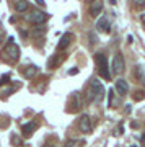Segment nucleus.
<instances>
[{"label": "nucleus", "mask_w": 145, "mask_h": 147, "mask_svg": "<svg viewBox=\"0 0 145 147\" xmlns=\"http://www.w3.org/2000/svg\"><path fill=\"white\" fill-rule=\"evenodd\" d=\"M95 62L98 64V72L104 80H111V70L108 67V57L104 53H96L95 54Z\"/></svg>", "instance_id": "1"}, {"label": "nucleus", "mask_w": 145, "mask_h": 147, "mask_svg": "<svg viewBox=\"0 0 145 147\" xmlns=\"http://www.w3.org/2000/svg\"><path fill=\"white\" fill-rule=\"evenodd\" d=\"M88 93H90V100H95L96 103H99L104 98V93L106 92H104V87L101 85V82L93 79L91 80V90H90Z\"/></svg>", "instance_id": "2"}, {"label": "nucleus", "mask_w": 145, "mask_h": 147, "mask_svg": "<svg viewBox=\"0 0 145 147\" xmlns=\"http://www.w3.org/2000/svg\"><path fill=\"white\" fill-rule=\"evenodd\" d=\"M2 54H3L8 61H18V59H20V47L13 42V38H10V41H8V44L3 47Z\"/></svg>", "instance_id": "3"}, {"label": "nucleus", "mask_w": 145, "mask_h": 147, "mask_svg": "<svg viewBox=\"0 0 145 147\" xmlns=\"http://www.w3.org/2000/svg\"><path fill=\"white\" fill-rule=\"evenodd\" d=\"M47 20H49V15L42 10H33L31 13L28 15V21L33 23V25H42V23H46Z\"/></svg>", "instance_id": "4"}, {"label": "nucleus", "mask_w": 145, "mask_h": 147, "mask_svg": "<svg viewBox=\"0 0 145 147\" xmlns=\"http://www.w3.org/2000/svg\"><path fill=\"white\" fill-rule=\"evenodd\" d=\"M122 70H124V57L121 53H117L113 59V72L111 74H121Z\"/></svg>", "instance_id": "5"}, {"label": "nucleus", "mask_w": 145, "mask_h": 147, "mask_svg": "<svg viewBox=\"0 0 145 147\" xmlns=\"http://www.w3.org/2000/svg\"><path fill=\"white\" fill-rule=\"evenodd\" d=\"M78 127H80V131L85 132V134H90V132H91V119H90L88 115H82V118L78 121Z\"/></svg>", "instance_id": "6"}, {"label": "nucleus", "mask_w": 145, "mask_h": 147, "mask_svg": "<svg viewBox=\"0 0 145 147\" xmlns=\"http://www.w3.org/2000/svg\"><path fill=\"white\" fill-rule=\"evenodd\" d=\"M96 30L101 33H109L111 31V23H109L108 16H101L98 21H96Z\"/></svg>", "instance_id": "7"}, {"label": "nucleus", "mask_w": 145, "mask_h": 147, "mask_svg": "<svg viewBox=\"0 0 145 147\" xmlns=\"http://www.w3.org/2000/svg\"><path fill=\"white\" fill-rule=\"evenodd\" d=\"M116 92L121 95V96H124V95L129 93V84L126 82L124 79H119L116 80Z\"/></svg>", "instance_id": "8"}, {"label": "nucleus", "mask_w": 145, "mask_h": 147, "mask_svg": "<svg viewBox=\"0 0 145 147\" xmlns=\"http://www.w3.org/2000/svg\"><path fill=\"white\" fill-rule=\"evenodd\" d=\"M36 127H38V124L34 123V121H31V123H26L25 126L21 127V132H23V136L25 137H30L33 132L36 131Z\"/></svg>", "instance_id": "9"}, {"label": "nucleus", "mask_w": 145, "mask_h": 147, "mask_svg": "<svg viewBox=\"0 0 145 147\" xmlns=\"http://www.w3.org/2000/svg\"><path fill=\"white\" fill-rule=\"evenodd\" d=\"M72 38H73L72 33H65V34L60 38V42L57 44V49H59V51H64V49H65L68 44H70V39H72Z\"/></svg>", "instance_id": "10"}, {"label": "nucleus", "mask_w": 145, "mask_h": 147, "mask_svg": "<svg viewBox=\"0 0 145 147\" xmlns=\"http://www.w3.org/2000/svg\"><path fill=\"white\" fill-rule=\"evenodd\" d=\"M103 10V2H95L90 5V15L91 16H98Z\"/></svg>", "instance_id": "11"}, {"label": "nucleus", "mask_w": 145, "mask_h": 147, "mask_svg": "<svg viewBox=\"0 0 145 147\" xmlns=\"http://www.w3.org/2000/svg\"><path fill=\"white\" fill-rule=\"evenodd\" d=\"M28 5H30V3H28L26 0H18L15 3V10L16 11H25V10H28Z\"/></svg>", "instance_id": "12"}, {"label": "nucleus", "mask_w": 145, "mask_h": 147, "mask_svg": "<svg viewBox=\"0 0 145 147\" xmlns=\"http://www.w3.org/2000/svg\"><path fill=\"white\" fill-rule=\"evenodd\" d=\"M36 72H38V67H36V65H30V67L25 70V77H26V79H31V77H33Z\"/></svg>", "instance_id": "13"}, {"label": "nucleus", "mask_w": 145, "mask_h": 147, "mask_svg": "<svg viewBox=\"0 0 145 147\" xmlns=\"http://www.w3.org/2000/svg\"><path fill=\"white\" fill-rule=\"evenodd\" d=\"M41 33H46V28H38V30H34V31H33V34H34V36H39Z\"/></svg>", "instance_id": "14"}, {"label": "nucleus", "mask_w": 145, "mask_h": 147, "mask_svg": "<svg viewBox=\"0 0 145 147\" xmlns=\"http://www.w3.org/2000/svg\"><path fill=\"white\" fill-rule=\"evenodd\" d=\"M145 98V93L144 92H137V95L134 96V100H144Z\"/></svg>", "instance_id": "15"}, {"label": "nucleus", "mask_w": 145, "mask_h": 147, "mask_svg": "<svg viewBox=\"0 0 145 147\" xmlns=\"http://www.w3.org/2000/svg\"><path fill=\"white\" fill-rule=\"evenodd\" d=\"M109 93V106H113V101H114V92L111 90V92H108Z\"/></svg>", "instance_id": "16"}, {"label": "nucleus", "mask_w": 145, "mask_h": 147, "mask_svg": "<svg viewBox=\"0 0 145 147\" xmlns=\"http://www.w3.org/2000/svg\"><path fill=\"white\" fill-rule=\"evenodd\" d=\"M8 79H10V75H3V77L0 79V85H2V84H7V82H8Z\"/></svg>", "instance_id": "17"}, {"label": "nucleus", "mask_w": 145, "mask_h": 147, "mask_svg": "<svg viewBox=\"0 0 145 147\" xmlns=\"http://www.w3.org/2000/svg\"><path fill=\"white\" fill-rule=\"evenodd\" d=\"M73 144H75V141H73V139H70V141L65 142V147H73Z\"/></svg>", "instance_id": "18"}, {"label": "nucleus", "mask_w": 145, "mask_h": 147, "mask_svg": "<svg viewBox=\"0 0 145 147\" xmlns=\"http://www.w3.org/2000/svg\"><path fill=\"white\" fill-rule=\"evenodd\" d=\"M90 39H91V42H96V41H98V38L95 36L93 33H90Z\"/></svg>", "instance_id": "19"}, {"label": "nucleus", "mask_w": 145, "mask_h": 147, "mask_svg": "<svg viewBox=\"0 0 145 147\" xmlns=\"http://www.w3.org/2000/svg\"><path fill=\"white\" fill-rule=\"evenodd\" d=\"M78 72V69H72V70H70V72H68V74H70V75H75V74H77Z\"/></svg>", "instance_id": "20"}, {"label": "nucleus", "mask_w": 145, "mask_h": 147, "mask_svg": "<svg viewBox=\"0 0 145 147\" xmlns=\"http://www.w3.org/2000/svg\"><path fill=\"white\" fill-rule=\"evenodd\" d=\"M140 20H142V23H144V25H145V13H144V15H142V16H140Z\"/></svg>", "instance_id": "21"}, {"label": "nucleus", "mask_w": 145, "mask_h": 147, "mask_svg": "<svg viewBox=\"0 0 145 147\" xmlns=\"http://www.w3.org/2000/svg\"><path fill=\"white\" fill-rule=\"evenodd\" d=\"M140 80H142V82H144V84H145V74H144V75H142V79H140Z\"/></svg>", "instance_id": "22"}, {"label": "nucleus", "mask_w": 145, "mask_h": 147, "mask_svg": "<svg viewBox=\"0 0 145 147\" xmlns=\"http://www.w3.org/2000/svg\"><path fill=\"white\" fill-rule=\"evenodd\" d=\"M44 147H54V146H51V144H46V146H44Z\"/></svg>", "instance_id": "23"}]
</instances>
